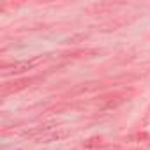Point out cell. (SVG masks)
I'll return each mask as SVG.
<instances>
[{
    "label": "cell",
    "instance_id": "cell-1",
    "mask_svg": "<svg viewBox=\"0 0 150 150\" xmlns=\"http://www.w3.org/2000/svg\"><path fill=\"white\" fill-rule=\"evenodd\" d=\"M41 62V58H32V60H21V62H14V64H9V65H4L2 67V76H11V74H21L25 71H30L34 69L37 64Z\"/></svg>",
    "mask_w": 150,
    "mask_h": 150
},
{
    "label": "cell",
    "instance_id": "cell-2",
    "mask_svg": "<svg viewBox=\"0 0 150 150\" xmlns=\"http://www.w3.org/2000/svg\"><path fill=\"white\" fill-rule=\"evenodd\" d=\"M71 132L67 131V129H58V131H51L50 132V127L44 131V132H41V134H37L35 138L39 139V141H58V139H64V138H67Z\"/></svg>",
    "mask_w": 150,
    "mask_h": 150
}]
</instances>
